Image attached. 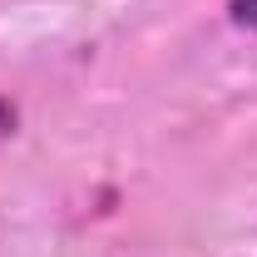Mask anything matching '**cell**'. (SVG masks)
<instances>
[{"label":"cell","mask_w":257,"mask_h":257,"mask_svg":"<svg viewBox=\"0 0 257 257\" xmlns=\"http://www.w3.org/2000/svg\"><path fill=\"white\" fill-rule=\"evenodd\" d=\"M232 25H257V0H227Z\"/></svg>","instance_id":"obj_1"},{"label":"cell","mask_w":257,"mask_h":257,"mask_svg":"<svg viewBox=\"0 0 257 257\" xmlns=\"http://www.w3.org/2000/svg\"><path fill=\"white\" fill-rule=\"evenodd\" d=\"M15 124H20V109H15V104H10V99L0 94V144H5V139H10V134H15Z\"/></svg>","instance_id":"obj_2"}]
</instances>
